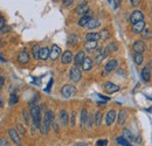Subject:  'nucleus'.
Returning a JSON list of instances; mask_svg holds the SVG:
<instances>
[{
	"label": "nucleus",
	"instance_id": "aec40b11",
	"mask_svg": "<svg viewBox=\"0 0 152 146\" xmlns=\"http://www.w3.org/2000/svg\"><path fill=\"white\" fill-rule=\"evenodd\" d=\"M49 53H50V49L47 48V47H42L40 48V53H39V58L42 60V61H46L49 58Z\"/></svg>",
	"mask_w": 152,
	"mask_h": 146
},
{
	"label": "nucleus",
	"instance_id": "2f4dec72",
	"mask_svg": "<svg viewBox=\"0 0 152 146\" xmlns=\"http://www.w3.org/2000/svg\"><path fill=\"white\" fill-rule=\"evenodd\" d=\"M140 34L143 35L144 39H148V40H149V39H151L152 37V31L150 29V28H144L143 32H142Z\"/></svg>",
	"mask_w": 152,
	"mask_h": 146
},
{
	"label": "nucleus",
	"instance_id": "ddd939ff",
	"mask_svg": "<svg viewBox=\"0 0 152 146\" xmlns=\"http://www.w3.org/2000/svg\"><path fill=\"white\" fill-rule=\"evenodd\" d=\"M84 58H86L84 52H83V50H80V52L74 56V63H75V67H81L82 63H83V61H84Z\"/></svg>",
	"mask_w": 152,
	"mask_h": 146
},
{
	"label": "nucleus",
	"instance_id": "c756f323",
	"mask_svg": "<svg viewBox=\"0 0 152 146\" xmlns=\"http://www.w3.org/2000/svg\"><path fill=\"white\" fill-rule=\"evenodd\" d=\"M116 142H117L119 145H122V146H132V145H131V143H130L128 139H125L124 137H117Z\"/></svg>",
	"mask_w": 152,
	"mask_h": 146
},
{
	"label": "nucleus",
	"instance_id": "b1692460",
	"mask_svg": "<svg viewBox=\"0 0 152 146\" xmlns=\"http://www.w3.org/2000/svg\"><path fill=\"white\" fill-rule=\"evenodd\" d=\"M126 117H128L126 111H125V110H121L119 113H118V118H117L118 125H123V124L125 123V120H126Z\"/></svg>",
	"mask_w": 152,
	"mask_h": 146
},
{
	"label": "nucleus",
	"instance_id": "6e6d98bb",
	"mask_svg": "<svg viewBox=\"0 0 152 146\" xmlns=\"http://www.w3.org/2000/svg\"><path fill=\"white\" fill-rule=\"evenodd\" d=\"M107 1H108V2H111V0H107Z\"/></svg>",
	"mask_w": 152,
	"mask_h": 146
},
{
	"label": "nucleus",
	"instance_id": "c85d7f7f",
	"mask_svg": "<svg viewBox=\"0 0 152 146\" xmlns=\"http://www.w3.org/2000/svg\"><path fill=\"white\" fill-rule=\"evenodd\" d=\"M123 137H124L125 139H128L129 142L134 140V136L131 133V131H130V130H128V128H124V130H123Z\"/></svg>",
	"mask_w": 152,
	"mask_h": 146
},
{
	"label": "nucleus",
	"instance_id": "6ab92c4d",
	"mask_svg": "<svg viewBox=\"0 0 152 146\" xmlns=\"http://www.w3.org/2000/svg\"><path fill=\"white\" fill-rule=\"evenodd\" d=\"M93 66H94L93 60H91L90 57H87V56H86V58H84V61H83V63H82L81 67H82V69H83L84 72H89V70H91Z\"/></svg>",
	"mask_w": 152,
	"mask_h": 146
},
{
	"label": "nucleus",
	"instance_id": "7c9ffc66",
	"mask_svg": "<svg viewBox=\"0 0 152 146\" xmlns=\"http://www.w3.org/2000/svg\"><path fill=\"white\" fill-rule=\"evenodd\" d=\"M102 117H103V113L101 111H97L95 115V118H94V122H95V125L99 126L101 123H102Z\"/></svg>",
	"mask_w": 152,
	"mask_h": 146
},
{
	"label": "nucleus",
	"instance_id": "dca6fc26",
	"mask_svg": "<svg viewBox=\"0 0 152 146\" xmlns=\"http://www.w3.org/2000/svg\"><path fill=\"white\" fill-rule=\"evenodd\" d=\"M58 117H60V123L62 125H68L69 124V115L66 110H61L60 113H58Z\"/></svg>",
	"mask_w": 152,
	"mask_h": 146
},
{
	"label": "nucleus",
	"instance_id": "de8ad7c7",
	"mask_svg": "<svg viewBox=\"0 0 152 146\" xmlns=\"http://www.w3.org/2000/svg\"><path fill=\"white\" fill-rule=\"evenodd\" d=\"M139 2H140V0H130V4L132 5V6H138L139 5Z\"/></svg>",
	"mask_w": 152,
	"mask_h": 146
},
{
	"label": "nucleus",
	"instance_id": "a878e982",
	"mask_svg": "<svg viewBox=\"0 0 152 146\" xmlns=\"http://www.w3.org/2000/svg\"><path fill=\"white\" fill-rule=\"evenodd\" d=\"M90 19H91V17H90L89 14H84V15H82V17L80 18V20H78V26H80V27H86Z\"/></svg>",
	"mask_w": 152,
	"mask_h": 146
},
{
	"label": "nucleus",
	"instance_id": "5701e85b",
	"mask_svg": "<svg viewBox=\"0 0 152 146\" xmlns=\"http://www.w3.org/2000/svg\"><path fill=\"white\" fill-rule=\"evenodd\" d=\"M142 78L145 82H149L151 80V73H150V67L149 66H146V67L143 68V70H142Z\"/></svg>",
	"mask_w": 152,
	"mask_h": 146
},
{
	"label": "nucleus",
	"instance_id": "4468645a",
	"mask_svg": "<svg viewBox=\"0 0 152 146\" xmlns=\"http://www.w3.org/2000/svg\"><path fill=\"white\" fill-rule=\"evenodd\" d=\"M61 55V49L57 45H53L52 46V49H50V53H49V58H52L53 61H55L58 58V56Z\"/></svg>",
	"mask_w": 152,
	"mask_h": 146
},
{
	"label": "nucleus",
	"instance_id": "e433bc0d",
	"mask_svg": "<svg viewBox=\"0 0 152 146\" xmlns=\"http://www.w3.org/2000/svg\"><path fill=\"white\" fill-rule=\"evenodd\" d=\"M107 48H108V50H109V52H116V50L118 49V47H117V43H116V42H111V43H109Z\"/></svg>",
	"mask_w": 152,
	"mask_h": 146
},
{
	"label": "nucleus",
	"instance_id": "58836bf2",
	"mask_svg": "<svg viewBox=\"0 0 152 146\" xmlns=\"http://www.w3.org/2000/svg\"><path fill=\"white\" fill-rule=\"evenodd\" d=\"M22 118H23V122H25V124H29V116H28V113H27V111H22Z\"/></svg>",
	"mask_w": 152,
	"mask_h": 146
},
{
	"label": "nucleus",
	"instance_id": "cd10ccee",
	"mask_svg": "<svg viewBox=\"0 0 152 146\" xmlns=\"http://www.w3.org/2000/svg\"><path fill=\"white\" fill-rule=\"evenodd\" d=\"M143 60H144V56H143L142 53H134V55H133V61H134L136 64L140 66L143 63Z\"/></svg>",
	"mask_w": 152,
	"mask_h": 146
},
{
	"label": "nucleus",
	"instance_id": "79ce46f5",
	"mask_svg": "<svg viewBox=\"0 0 152 146\" xmlns=\"http://www.w3.org/2000/svg\"><path fill=\"white\" fill-rule=\"evenodd\" d=\"M17 131H18L19 133H21V134H25V132H26L25 128H23L21 124H18V126H17Z\"/></svg>",
	"mask_w": 152,
	"mask_h": 146
},
{
	"label": "nucleus",
	"instance_id": "4d7b16f0",
	"mask_svg": "<svg viewBox=\"0 0 152 146\" xmlns=\"http://www.w3.org/2000/svg\"><path fill=\"white\" fill-rule=\"evenodd\" d=\"M1 88H2V85H0V90H1Z\"/></svg>",
	"mask_w": 152,
	"mask_h": 146
},
{
	"label": "nucleus",
	"instance_id": "bb28decb",
	"mask_svg": "<svg viewBox=\"0 0 152 146\" xmlns=\"http://www.w3.org/2000/svg\"><path fill=\"white\" fill-rule=\"evenodd\" d=\"M99 39H101L99 33H96V32L88 33V34L86 35V40H87V41H98Z\"/></svg>",
	"mask_w": 152,
	"mask_h": 146
},
{
	"label": "nucleus",
	"instance_id": "5fc2aeb1",
	"mask_svg": "<svg viewBox=\"0 0 152 146\" xmlns=\"http://www.w3.org/2000/svg\"><path fill=\"white\" fill-rule=\"evenodd\" d=\"M2 105H4V104H2V99H1V98H0V108H1V107H2Z\"/></svg>",
	"mask_w": 152,
	"mask_h": 146
},
{
	"label": "nucleus",
	"instance_id": "412c9836",
	"mask_svg": "<svg viewBox=\"0 0 152 146\" xmlns=\"http://www.w3.org/2000/svg\"><path fill=\"white\" fill-rule=\"evenodd\" d=\"M98 48V46H97V41H87V43L84 45V49L87 50V52H95L96 49Z\"/></svg>",
	"mask_w": 152,
	"mask_h": 146
},
{
	"label": "nucleus",
	"instance_id": "09e8293b",
	"mask_svg": "<svg viewBox=\"0 0 152 146\" xmlns=\"http://www.w3.org/2000/svg\"><path fill=\"white\" fill-rule=\"evenodd\" d=\"M52 84H53V78L49 81V83H48V88L46 89V91L47 92H49V89H50V87H52Z\"/></svg>",
	"mask_w": 152,
	"mask_h": 146
},
{
	"label": "nucleus",
	"instance_id": "ea45409f",
	"mask_svg": "<svg viewBox=\"0 0 152 146\" xmlns=\"http://www.w3.org/2000/svg\"><path fill=\"white\" fill-rule=\"evenodd\" d=\"M12 31V28L10 27V26H6V25H4V26H1V28H0V33H7V32H11Z\"/></svg>",
	"mask_w": 152,
	"mask_h": 146
},
{
	"label": "nucleus",
	"instance_id": "603ef678",
	"mask_svg": "<svg viewBox=\"0 0 152 146\" xmlns=\"http://www.w3.org/2000/svg\"><path fill=\"white\" fill-rule=\"evenodd\" d=\"M4 22V19H2V17H1V14H0V25Z\"/></svg>",
	"mask_w": 152,
	"mask_h": 146
},
{
	"label": "nucleus",
	"instance_id": "a19ab883",
	"mask_svg": "<svg viewBox=\"0 0 152 146\" xmlns=\"http://www.w3.org/2000/svg\"><path fill=\"white\" fill-rule=\"evenodd\" d=\"M75 117H76V112L75 111H73V112H72V116H70V120H69L72 126L75 125Z\"/></svg>",
	"mask_w": 152,
	"mask_h": 146
},
{
	"label": "nucleus",
	"instance_id": "a211bd4d",
	"mask_svg": "<svg viewBox=\"0 0 152 146\" xmlns=\"http://www.w3.org/2000/svg\"><path fill=\"white\" fill-rule=\"evenodd\" d=\"M144 28H145V22H144V20H142V21H138V22L133 23L132 32L134 33V34H139V33L143 32Z\"/></svg>",
	"mask_w": 152,
	"mask_h": 146
},
{
	"label": "nucleus",
	"instance_id": "f03ea898",
	"mask_svg": "<svg viewBox=\"0 0 152 146\" xmlns=\"http://www.w3.org/2000/svg\"><path fill=\"white\" fill-rule=\"evenodd\" d=\"M31 117L33 118V124H34V126L35 128H40V125H41V122H42V119H41V109L39 108V107H32L31 108Z\"/></svg>",
	"mask_w": 152,
	"mask_h": 146
},
{
	"label": "nucleus",
	"instance_id": "72a5a7b5",
	"mask_svg": "<svg viewBox=\"0 0 152 146\" xmlns=\"http://www.w3.org/2000/svg\"><path fill=\"white\" fill-rule=\"evenodd\" d=\"M40 48H41V47H39L38 45H35V46H33V47H32V53H33V57H34L35 60H39V53H40Z\"/></svg>",
	"mask_w": 152,
	"mask_h": 146
},
{
	"label": "nucleus",
	"instance_id": "49530a36",
	"mask_svg": "<svg viewBox=\"0 0 152 146\" xmlns=\"http://www.w3.org/2000/svg\"><path fill=\"white\" fill-rule=\"evenodd\" d=\"M0 146H10V144H8V142L6 139L0 138Z\"/></svg>",
	"mask_w": 152,
	"mask_h": 146
},
{
	"label": "nucleus",
	"instance_id": "1a4fd4ad",
	"mask_svg": "<svg viewBox=\"0 0 152 146\" xmlns=\"http://www.w3.org/2000/svg\"><path fill=\"white\" fill-rule=\"evenodd\" d=\"M109 50H108V48H103V49H101L99 52H98V54L96 55V58H95V63L96 64H99L108 55H109Z\"/></svg>",
	"mask_w": 152,
	"mask_h": 146
},
{
	"label": "nucleus",
	"instance_id": "f257e3e1",
	"mask_svg": "<svg viewBox=\"0 0 152 146\" xmlns=\"http://www.w3.org/2000/svg\"><path fill=\"white\" fill-rule=\"evenodd\" d=\"M53 122H54V113H53V111L47 110L46 113H45V118H43V120L41 122V125H40V128H39L42 134H47V133H48L49 128H50V125H52Z\"/></svg>",
	"mask_w": 152,
	"mask_h": 146
},
{
	"label": "nucleus",
	"instance_id": "0eeeda50",
	"mask_svg": "<svg viewBox=\"0 0 152 146\" xmlns=\"http://www.w3.org/2000/svg\"><path fill=\"white\" fill-rule=\"evenodd\" d=\"M133 50H134V53H144V50L146 49V45L142 41V40H137L134 43H133L132 46Z\"/></svg>",
	"mask_w": 152,
	"mask_h": 146
},
{
	"label": "nucleus",
	"instance_id": "864d4df0",
	"mask_svg": "<svg viewBox=\"0 0 152 146\" xmlns=\"http://www.w3.org/2000/svg\"><path fill=\"white\" fill-rule=\"evenodd\" d=\"M0 61H2V62H6V60H5V58H2V57H1V55H0Z\"/></svg>",
	"mask_w": 152,
	"mask_h": 146
},
{
	"label": "nucleus",
	"instance_id": "8fccbe9b",
	"mask_svg": "<svg viewBox=\"0 0 152 146\" xmlns=\"http://www.w3.org/2000/svg\"><path fill=\"white\" fill-rule=\"evenodd\" d=\"M74 146H88L86 143H77V144H75Z\"/></svg>",
	"mask_w": 152,
	"mask_h": 146
},
{
	"label": "nucleus",
	"instance_id": "c03bdc74",
	"mask_svg": "<svg viewBox=\"0 0 152 146\" xmlns=\"http://www.w3.org/2000/svg\"><path fill=\"white\" fill-rule=\"evenodd\" d=\"M73 2H74V0H62L63 6H66V7H69V6H70Z\"/></svg>",
	"mask_w": 152,
	"mask_h": 146
},
{
	"label": "nucleus",
	"instance_id": "f8f14e48",
	"mask_svg": "<svg viewBox=\"0 0 152 146\" xmlns=\"http://www.w3.org/2000/svg\"><path fill=\"white\" fill-rule=\"evenodd\" d=\"M29 60H31V56H29V54L26 50L20 52L19 55H18V62H19L20 64H26V63L29 62Z\"/></svg>",
	"mask_w": 152,
	"mask_h": 146
},
{
	"label": "nucleus",
	"instance_id": "3c124183",
	"mask_svg": "<svg viewBox=\"0 0 152 146\" xmlns=\"http://www.w3.org/2000/svg\"><path fill=\"white\" fill-rule=\"evenodd\" d=\"M4 83H5V78H4V77H1V76H0V85H2V84H4Z\"/></svg>",
	"mask_w": 152,
	"mask_h": 146
},
{
	"label": "nucleus",
	"instance_id": "20e7f679",
	"mask_svg": "<svg viewBox=\"0 0 152 146\" xmlns=\"http://www.w3.org/2000/svg\"><path fill=\"white\" fill-rule=\"evenodd\" d=\"M69 78H70L74 83H77V82L82 78V73H81V70H80L78 67H73V68L70 69V72H69Z\"/></svg>",
	"mask_w": 152,
	"mask_h": 146
},
{
	"label": "nucleus",
	"instance_id": "473e14b6",
	"mask_svg": "<svg viewBox=\"0 0 152 146\" xmlns=\"http://www.w3.org/2000/svg\"><path fill=\"white\" fill-rule=\"evenodd\" d=\"M99 36H101L102 40H107V39H109V37H110V33H109V31H108V29L103 28V29L99 32Z\"/></svg>",
	"mask_w": 152,
	"mask_h": 146
},
{
	"label": "nucleus",
	"instance_id": "7ed1b4c3",
	"mask_svg": "<svg viewBox=\"0 0 152 146\" xmlns=\"http://www.w3.org/2000/svg\"><path fill=\"white\" fill-rule=\"evenodd\" d=\"M76 92H77L76 88L74 85H72V84H66V85H63V87L61 88V95H62L64 98H70V97H73Z\"/></svg>",
	"mask_w": 152,
	"mask_h": 146
},
{
	"label": "nucleus",
	"instance_id": "4be33fe9",
	"mask_svg": "<svg viewBox=\"0 0 152 146\" xmlns=\"http://www.w3.org/2000/svg\"><path fill=\"white\" fill-rule=\"evenodd\" d=\"M101 26V22H99V20L96 18H91L89 20V22L87 23V27H88V29H95V28H98Z\"/></svg>",
	"mask_w": 152,
	"mask_h": 146
},
{
	"label": "nucleus",
	"instance_id": "f3484780",
	"mask_svg": "<svg viewBox=\"0 0 152 146\" xmlns=\"http://www.w3.org/2000/svg\"><path fill=\"white\" fill-rule=\"evenodd\" d=\"M143 19H144V15H143V13L140 11H134V12H132V14L130 15V22L133 25V23H136L138 21H142Z\"/></svg>",
	"mask_w": 152,
	"mask_h": 146
},
{
	"label": "nucleus",
	"instance_id": "4c0bfd02",
	"mask_svg": "<svg viewBox=\"0 0 152 146\" xmlns=\"http://www.w3.org/2000/svg\"><path fill=\"white\" fill-rule=\"evenodd\" d=\"M93 124H94V118H93V116L91 115H88V119H87V128H91L93 126Z\"/></svg>",
	"mask_w": 152,
	"mask_h": 146
},
{
	"label": "nucleus",
	"instance_id": "9b49d317",
	"mask_svg": "<svg viewBox=\"0 0 152 146\" xmlns=\"http://www.w3.org/2000/svg\"><path fill=\"white\" fill-rule=\"evenodd\" d=\"M74 60V56H73V53L70 52V50H66L62 56H61V62L63 63V64H69L72 61Z\"/></svg>",
	"mask_w": 152,
	"mask_h": 146
},
{
	"label": "nucleus",
	"instance_id": "c9c22d12",
	"mask_svg": "<svg viewBox=\"0 0 152 146\" xmlns=\"http://www.w3.org/2000/svg\"><path fill=\"white\" fill-rule=\"evenodd\" d=\"M18 101H19L18 96H17V95H14V93H12V95H11V97H10V104H11V105H14V104H17V103H18Z\"/></svg>",
	"mask_w": 152,
	"mask_h": 146
},
{
	"label": "nucleus",
	"instance_id": "393cba45",
	"mask_svg": "<svg viewBox=\"0 0 152 146\" xmlns=\"http://www.w3.org/2000/svg\"><path fill=\"white\" fill-rule=\"evenodd\" d=\"M88 111L87 109L81 110V128H84L87 125V119H88Z\"/></svg>",
	"mask_w": 152,
	"mask_h": 146
},
{
	"label": "nucleus",
	"instance_id": "2eb2a0df",
	"mask_svg": "<svg viewBox=\"0 0 152 146\" xmlns=\"http://www.w3.org/2000/svg\"><path fill=\"white\" fill-rule=\"evenodd\" d=\"M104 90H105L107 93H114V92L119 90V87L117 84L113 83V82H107L104 84Z\"/></svg>",
	"mask_w": 152,
	"mask_h": 146
},
{
	"label": "nucleus",
	"instance_id": "37998d69",
	"mask_svg": "<svg viewBox=\"0 0 152 146\" xmlns=\"http://www.w3.org/2000/svg\"><path fill=\"white\" fill-rule=\"evenodd\" d=\"M121 1H122V0H111V2H113V6H114L115 9H117V8L119 7V5H121Z\"/></svg>",
	"mask_w": 152,
	"mask_h": 146
},
{
	"label": "nucleus",
	"instance_id": "a18cd8bd",
	"mask_svg": "<svg viewBox=\"0 0 152 146\" xmlns=\"http://www.w3.org/2000/svg\"><path fill=\"white\" fill-rule=\"evenodd\" d=\"M108 145V140L105 139H102V140H98L97 142V146H107Z\"/></svg>",
	"mask_w": 152,
	"mask_h": 146
},
{
	"label": "nucleus",
	"instance_id": "6e6552de",
	"mask_svg": "<svg viewBox=\"0 0 152 146\" xmlns=\"http://www.w3.org/2000/svg\"><path fill=\"white\" fill-rule=\"evenodd\" d=\"M8 134L11 137V139L13 140V143H15L17 145H21V140L19 137V132L17 131V128H10L8 130Z\"/></svg>",
	"mask_w": 152,
	"mask_h": 146
},
{
	"label": "nucleus",
	"instance_id": "423d86ee",
	"mask_svg": "<svg viewBox=\"0 0 152 146\" xmlns=\"http://www.w3.org/2000/svg\"><path fill=\"white\" fill-rule=\"evenodd\" d=\"M117 66H118L117 60H110V61L107 63V66H105V68H104L102 75H103V76H107L109 73H111L113 70H115V69L117 68Z\"/></svg>",
	"mask_w": 152,
	"mask_h": 146
},
{
	"label": "nucleus",
	"instance_id": "9d476101",
	"mask_svg": "<svg viewBox=\"0 0 152 146\" xmlns=\"http://www.w3.org/2000/svg\"><path fill=\"white\" fill-rule=\"evenodd\" d=\"M115 119H116V111L115 110H109L108 113H107V116H105V125L107 126L113 125Z\"/></svg>",
	"mask_w": 152,
	"mask_h": 146
},
{
	"label": "nucleus",
	"instance_id": "39448f33",
	"mask_svg": "<svg viewBox=\"0 0 152 146\" xmlns=\"http://www.w3.org/2000/svg\"><path fill=\"white\" fill-rule=\"evenodd\" d=\"M89 12V5L87 1H82L80 2L75 8V13L76 14H80V15H84Z\"/></svg>",
	"mask_w": 152,
	"mask_h": 146
},
{
	"label": "nucleus",
	"instance_id": "f704fd0d",
	"mask_svg": "<svg viewBox=\"0 0 152 146\" xmlns=\"http://www.w3.org/2000/svg\"><path fill=\"white\" fill-rule=\"evenodd\" d=\"M77 42V35L76 34H72L68 37V46H74Z\"/></svg>",
	"mask_w": 152,
	"mask_h": 146
}]
</instances>
